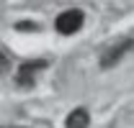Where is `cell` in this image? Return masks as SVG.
I'll return each instance as SVG.
<instances>
[{
  "label": "cell",
  "instance_id": "7",
  "mask_svg": "<svg viewBox=\"0 0 134 128\" xmlns=\"http://www.w3.org/2000/svg\"><path fill=\"white\" fill-rule=\"evenodd\" d=\"M8 128H23V126H8Z\"/></svg>",
  "mask_w": 134,
  "mask_h": 128
},
{
  "label": "cell",
  "instance_id": "1",
  "mask_svg": "<svg viewBox=\"0 0 134 128\" xmlns=\"http://www.w3.org/2000/svg\"><path fill=\"white\" fill-rule=\"evenodd\" d=\"M83 10H77V8H70V10H65V13H59L57 16V21H54V28H57V33H62V36H72V33H77L80 28H83Z\"/></svg>",
  "mask_w": 134,
  "mask_h": 128
},
{
  "label": "cell",
  "instance_id": "3",
  "mask_svg": "<svg viewBox=\"0 0 134 128\" xmlns=\"http://www.w3.org/2000/svg\"><path fill=\"white\" fill-rule=\"evenodd\" d=\"M41 69H47V62H44V59L23 62L21 67H18V72H16V85H21V87H31L34 82H36V74H39Z\"/></svg>",
  "mask_w": 134,
  "mask_h": 128
},
{
  "label": "cell",
  "instance_id": "6",
  "mask_svg": "<svg viewBox=\"0 0 134 128\" xmlns=\"http://www.w3.org/2000/svg\"><path fill=\"white\" fill-rule=\"evenodd\" d=\"M8 67H10V56L0 51V74H5V72H8Z\"/></svg>",
  "mask_w": 134,
  "mask_h": 128
},
{
  "label": "cell",
  "instance_id": "5",
  "mask_svg": "<svg viewBox=\"0 0 134 128\" xmlns=\"http://www.w3.org/2000/svg\"><path fill=\"white\" fill-rule=\"evenodd\" d=\"M16 31H31V33H36L39 31V26H36V23H34V21H21V23H16Z\"/></svg>",
  "mask_w": 134,
  "mask_h": 128
},
{
  "label": "cell",
  "instance_id": "2",
  "mask_svg": "<svg viewBox=\"0 0 134 128\" xmlns=\"http://www.w3.org/2000/svg\"><path fill=\"white\" fill-rule=\"evenodd\" d=\"M132 49H134V39H121V41H116V44H111V46L100 54V67H103V69L116 67Z\"/></svg>",
  "mask_w": 134,
  "mask_h": 128
},
{
  "label": "cell",
  "instance_id": "4",
  "mask_svg": "<svg viewBox=\"0 0 134 128\" xmlns=\"http://www.w3.org/2000/svg\"><path fill=\"white\" fill-rule=\"evenodd\" d=\"M65 126L67 128H88L90 126V113L85 110V108H75L65 118Z\"/></svg>",
  "mask_w": 134,
  "mask_h": 128
}]
</instances>
